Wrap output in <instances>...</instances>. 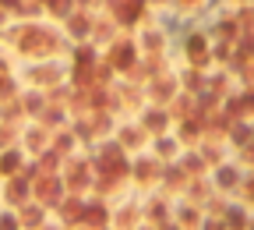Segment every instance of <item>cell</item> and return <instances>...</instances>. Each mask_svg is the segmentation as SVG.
I'll use <instances>...</instances> for the list:
<instances>
[{
    "mask_svg": "<svg viewBox=\"0 0 254 230\" xmlns=\"http://www.w3.org/2000/svg\"><path fill=\"white\" fill-rule=\"evenodd\" d=\"M18 170H21V156H18V152H4V156H0V174H4V177H7V174L14 177Z\"/></svg>",
    "mask_w": 254,
    "mask_h": 230,
    "instance_id": "obj_1",
    "label": "cell"
},
{
    "mask_svg": "<svg viewBox=\"0 0 254 230\" xmlns=\"http://www.w3.org/2000/svg\"><path fill=\"white\" fill-rule=\"evenodd\" d=\"M32 152H36V149H43L46 145V131H39V127H28V142H25Z\"/></svg>",
    "mask_w": 254,
    "mask_h": 230,
    "instance_id": "obj_2",
    "label": "cell"
},
{
    "mask_svg": "<svg viewBox=\"0 0 254 230\" xmlns=\"http://www.w3.org/2000/svg\"><path fill=\"white\" fill-rule=\"evenodd\" d=\"M0 230H21L14 213H0Z\"/></svg>",
    "mask_w": 254,
    "mask_h": 230,
    "instance_id": "obj_3",
    "label": "cell"
}]
</instances>
